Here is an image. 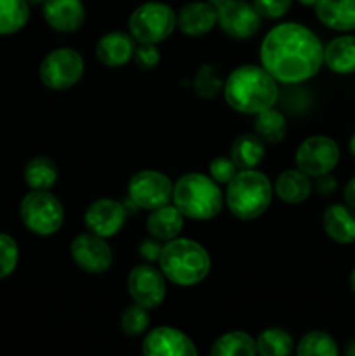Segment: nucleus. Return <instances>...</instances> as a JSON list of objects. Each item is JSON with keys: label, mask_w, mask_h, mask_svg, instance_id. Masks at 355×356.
<instances>
[{"label": "nucleus", "mask_w": 355, "mask_h": 356, "mask_svg": "<svg viewBox=\"0 0 355 356\" xmlns=\"http://www.w3.org/2000/svg\"><path fill=\"white\" fill-rule=\"evenodd\" d=\"M70 256L82 271L90 275H101L113 264V250L106 238L94 233H80L70 243Z\"/></svg>", "instance_id": "obj_12"}, {"label": "nucleus", "mask_w": 355, "mask_h": 356, "mask_svg": "<svg viewBox=\"0 0 355 356\" xmlns=\"http://www.w3.org/2000/svg\"><path fill=\"white\" fill-rule=\"evenodd\" d=\"M26 2L30 3V6H44L45 0H26Z\"/></svg>", "instance_id": "obj_45"}, {"label": "nucleus", "mask_w": 355, "mask_h": 356, "mask_svg": "<svg viewBox=\"0 0 355 356\" xmlns=\"http://www.w3.org/2000/svg\"><path fill=\"white\" fill-rule=\"evenodd\" d=\"M136 40L125 31H110L104 33L96 44V58L106 68H120L134 56Z\"/></svg>", "instance_id": "obj_18"}, {"label": "nucleus", "mask_w": 355, "mask_h": 356, "mask_svg": "<svg viewBox=\"0 0 355 356\" xmlns=\"http://www.w3.org/2000/svg\"><path fill=\"white\" fill-rule=\"evenodd\" d=\"M322 226L326 235L341 245L355 242V211L345 204H333L324 211Z\"/></svg>", "instance_id": "obj_19"}, {"label": "nucleus", "mask_w": 355, "mask_h": 356, "mask_svg": "<svg viewBox=\"0 0 355 356\" xmlns=\"http://www.w3.org/2000/svg\"><path fill=\"white\" fill-rule=\"evenodd\" d=\"M42 14L49 26L59 33H73L86 21V6L82 0H45Z\"/></svg>", "instance_id": "obj_16"}, {"label": "nucleus", "mask_w": 355, "mask_h": 356, "mask_svg": "<svg viewBox=\"0 0 355 356\" xmlns=\"http://www.w3.org/2000/svg\"><path fill=\"white\" fill-rule=\"evenodd\" d=\"M253 6L265 19H278L289 13L292 0H253Z\"/></svg>", "instance_id": "obj_35"}, {"label": "nucleus", "mask_w": 355, "mask_h": 356, "mask_svg": "<svg viewBox=\"0 0 355 356\" xmlns=\"http://www.w3.org/2000/svg\"><path fill=\"white\" fill-rule=\"evenodd\" d=\"M345 355H347V356H355V339L348 341L347 350H345Z\"/></svg>", "instance_id": "obj_40"}, {"label": "nucleus", "mask_w": 355, "mask_h": 356, "mask_svg": "<svg viewBox=\"0 0 355 356\" xmlns=\"http://www.w3.org/2000/svg\"><path fill=\"white\" fill-rule=\"evenodd\" d=\"M265 143L256 134H242L230 146V159L239 170L258 169L265 159Z\"/></svg>", "instance_id": "obj_24"}, {"label": "nucleus", "mask_w": 355, "mask_h": 356, "mask_svg": "<svg viewBox=\"0 0 355 356\" xmlns=\"http://www.w3.org/2000/svg\"><path fill=\"white\" fill-rule=\"evenodd\" d=\"M207 2H209V3H211V6H212V7H214V9H218V7H219V6H221V3H225V2H226V0H207Z\"/></svg>", "instance_id": "obj_44"}, {"label": "nucleus", "mask_w": 355, "mask_h": 356, "mask_svg": "<svg viewBox=\"0 0 355 356\" xmlns=\"http://www.w3.org/2000/svg\"><path fill=\"white\" fill-rule=\"evenodd\" d=\"M209 356H258L256 339L242 330H230L212 343Z\"/></svg>", "instance_id": "obj_26"}, {"label": "nucleus", "mask_w": 355, "mask_h": 356, "mask_svg": "<svg viewBox=\"0 0 355 356\" xmlns=\"http://www.w3.org/2000/svg\"><path fill=\"white\" fill-rule=\"evenodd\" d=\"M162 249H164V242H160V240L153 238V236H150V238H145L141 243H139V256L143 257V259L146 261V263H159V257L160 254H162Z\"/></svg>", "instance_id": "obj_37"}, {"label": "nucleus", "mask_w": 355, "mask_h": 356, "mask_svg": "<svg viewBox=\"0 0 355 356\" xmlns=\"http://www.w3.org/2000/svg\"><path fill=\"white\" fill-rule=\"evenodd\" d=\"M216 14L223 33L235 40H247L254 37L260 31L263 19L254 9L253 2L246 0H226L216 9Z\"/></svg>", "instance_id": "obj_13"}, {"label": "nucleus", "mask_w": 355, "mask_h": 356, "mask_svg": "<svg viewBox=\"0 0 355 356\" xmlns=\"http://www.w3.org/2000/svg\"><path fill=\"white\" fill-rule=\"evenodd\" d=\"M30 19L26 0H0V35H14L23 30Z\"/></svg>", "instance_id": "obj_29"}, {"label": "nucleus", "mask_w": 355, "mask_h": 356, "mask_svg": "<svg viewBox=\"0 0 355 356\" xmlns=\"http://www.w3.org/2000/svg\"><path fill=\"white\" fill-rule=\"evenodd\" d=\"M132 61L136 63L139 70H153L159 66L160 63V51L155 44H138L134 49V56Z\"/></svg>", "instance_id": "obj_36"}, {"label": "nucleus", "mask_w": 355, "mask_h": 356, "mask_svg": "<svg viewBox=\"0 0 355 356\" xmlns=\"http://www.w3.org/2000/svg\"><path fill=\"white\" fill-rule=\"evenodd\" d=\"M296 2H299L305 7H315V3L319 2V0H296Z\"/></svg>", "instance_id": "obj_43"}, {"label": "nucleus", "mask_w": 355, "mask_h": 356, "mask_svg": "<svg viewBox=\"0 0 355 356\" xmlns=\"http://www.w3.org/2000/svg\"><path fill=\"white\" fill-rule=\"evenodd\" d=\"M150 309L132 302L131 306L122 312L120 315V329L125 336L138 337L146 334L150 327Z\"/></svg>", "instance_id": "obj_32"}, {"label": "nucleus", "mask_w": 355, "mask_h": 356, "mask_svg": "<svg viewBox=\"0 0 355 356\" xmlns=\"http://www.w3.org/2000/svg\"><path fill=\"white\" fill-rule=\"evenodd\" d=\"M324 65L338 75H354L355 35H340L324 45Z\"/></svg>", "instance_id": "obj_22"}, {"label": "nucleus", "mask_w": 355, "mask_h": 356, "mask_svg": "<svg viewBox=\"0 0 355 356\" xmlns=\"http://www.w3.org/2000/svg\"><path fill=\"white\" fill-rule=\"evenodd\" d=\"M125 219H127V205L115 198H97L86 209L84 214L87 232L106 240L120 233Z\"/></svg>", "instance_id": "obj_14"}, {"label": "nucleus", "mask_w": 355, "mask_h": 356, "mask_svg": "<svg viewBox=\"0 0 355 356\" xmlns=\"http://www.w3.org/2000/svg\"><path fill=\"white\" fill-rule=\"evenodd\" d=\"M315 16L326 28L334 31H355V0H319Z\"/></svg>", "instance_id": "obj_20"}, {"label": "nucleus", "mask_w": 355, "mask_h": 356, "mask_svg": "<svg viewBox=\"0 0 355 356\" xmlns=\"http://www.w3.org/2000/svg\"><path fill=\"white\" fill-rule=\"evenodd\" d=\"M296 356H340V350L331 334L324 330H310L299 339Z\"/></svg>", "instance_id": "obj_30"}, {"label": "nucleus", "mask_w": 355, "mask_h": 356, "mask_svg": "<svg viewBox=\"0 0 355 356\" xmlns=\"http://www.w3.org/2000/svg\"><path fill=\"white\" fill-rule=\"evenodd\" d=\"M19 263V247L7 233H0V280H6L16 271Z\"/></svg>", "instance_id": "obj_33"}, {"label": "nucleus", "mask_w": 355, "mask_h": 356, "mask_svg": "<svg viewBox=\"0 0 355 356\" xmlns=\"http://www.w3.org/2000/svg\"><path fill=\"white\" fill-rule=\"evenodd\" d=\"M159 268L166 280L180 287H194L204 282L211 271V256L204 245L191 238H178L164 243Z\"/></svg>", "instance_id": "obj_3"}, {"label": "nucleus", "mask_w": 355, "mask_h": 356, "mask_svg": "<svg viewBox=\"0 0 355 356\" xmlns=\"http://www.w3.org/2000/svg\"><path fill=\"white\" fill-rule=\"evenodd\" d=\"M176 13L169 3L145 2L129 16V33L136 44H162L176 30Z\"/></svg>", "instance_id": "obj_6"}, {"label": "nucleus", "mask_w": 355, "mask_h": 356, "mask_svg": "<svg viewBox=\"0 0 355 356\" xmlns=\"http://www.w3.org/2000/svg\"><path fill=\"white\" fill-rule=\"evenodd\" d=\"M173 181L160 170H139L129 179V202L141 211H155L173 202Z\"/></svg>", "instance_id": "obj_9"}, {"label": "nucleus", "mask_w": 355, "mask_h": 356, "mask_svg": "<svg viewBox=\"0 0 355 356\" xmlns=\"http://www.w3.org/2000/svg\"><path fill=\"white\" fill-rule=\"evenodd\" d=\"M274 198V184L258 169L239 170L225 190V205L240 221H253L267 212Z\"/></svg>", "instance_id": "obj_5"}, {"label": "nucleus", "mask_w": 355, "mask_h": 356, "mask_svg": "<svg viewBox=\"0 0 355 356\" xmlns=\"http://www.w3.org/2000/svg\"><path fill=\"white\" fill-rule=\"evenodd\" d=\"M312 177L306 176L299 169H287L278 174L274 184V193L285 204H301L312 195Z\"/></svg>", "instance_id": "obj_23"}, {"label": "nucleus", "mask_w": 355, "mask_h": 356, "mask_svg": "<svg viewBox=\"0 0 355 356\" xmlns=\"http://www.w3.org/2000/svg\"><path fill=\"white\" fill-rule=\"evenodd\" d=\"M348 284H350L352 292H354V294H355V268H354V270H352L350 278H348Z\"/></svg>", "instance_id": "obj_42"}, {"label": "nucleus", "mask_w": 355, "mask_h": 356, "mask_svg": "<svg viewBox=\"0 0 355 356\" xmlns=\"http://www.w3.org/2000/svg\"><path fill=\"white\" fill-rule=\"evenodd\" d=\"M336 186H338L336 179H334L331 174H326V176L317 177V183L313 184V188H315V190L319 191L320 195H331L334 190H336Z\"/></svg>", "instance_id": "obj_38"}, {"label": "nucleus", "mask_w": 355, "mask_h": 356, "mask_svg": "<svg viewBox=\"0 0 355 356\" xmlns=\"http://www.w3.org/2000/svg\"><path fill=\"white\" fill-rule=\"evenodd\" d=\"M143 356H198L194 341L174 327L150 330L141 344Z\"/></svg>", "instance_id": "obj_15"}, {"label": "nucleus", "mask_w": 355, "mask_h": 356, "mask_svg": "<svg viewBox=\"0 0 355 356\" xmlns=\"http://www.w3.org/2000/svg\"><path fill=\"white\" fill-rule=\"evenodd\" d=\"M58 167L56 162L49 156H35L24 165V183L30 190L49 191L56 183H58Z\"/></svg>", "instance_id": "obj_25"}, {"label": "nucleus", "mask_w": 355, "mask_h": 356, "mask_svg": "<svg viewBox=\"0 0 355 356\" xmlns=\"http://www.w3.org/2000/svg\"><path fill=\"white\" fill-rule=\"evenodd\" d=\"M19 218L24 228L37 236H51L63 228L65 209L51 191L31 190L19 205Z\"/></svg>", "instance_id": "obj_7"}, {"label": "nucleus", "mask_w": 355, "mask_h": 356, "mask_svg": "<svg viewBox=\"0 0 355 356\" xmlns=\"http://www.w3.org/2000/svg\"><path fill=\"white\" fill-rule=\"evenodd\" d=\"M260 61L277 83L296 86L320 72L324 45L305 24L281 23L265 35L260 45Z\"/></svg>", "instance_id": "obj_1"}, {"label": "nucleus", "mask_w": 355, "mask_h": 356, "mask_svg": "<svg viewBox=\"0 0 355 356\" xmlns=\"http://www.w3.org/2000/svg\"><path fill=\"white\" fill-rule=\"evenodd\" d=\"M218 24L216 9L207 0L184 3L176 14V26L187 37H204Z\"/></svg>", "instance_id": "obj_17"}, {"label": "nucleus", "mask_w": 355, "mask_h": 356, "mask_svg": "<svg viewBox=\"0 0 355 356\" xmlns=\"http://www.w3.org/2000/svg\"><path fill=\"white\" fill-rule=\"evenodd\" d=\"M223 97L233 111L256 117L275 106L278 83L261 65H242L225 79Z\"/></svg>", "instance_id": "obj_2"}, {"label": "nucleus", "mask_w": 355, "mask_h": 356, "mask_svg": "<svg viewBox=\"0 0 355 356\" xmlns=\"http://www.w3.org/2000/svg\"><path fill=\"white\" fill-rule=\"evenodd\" d=\"M183 226L184 216L171 204L155 209V211H150L148 219H146L148 235L164 243L178 238L180 233L183 232Z\"/></svg>", "instance_id": "obj_21"}, {"label": "nucleus", "mask_w": 355, "mask_h": 356, "mask_svg": "<svg viewBox=\"0 0 355 356\" xmlns=\"http://www.w3.org/2000/svg\"><path fill=\"white\" fill-rule=\"evenodd\" d=\"M256 351L258 356H291L294 351V341L287 330L270 327L256 337Z\"/></svg>", "instance_id": "obj_28"}, {"label": "nucleus", "mask_w": 355, "mask_h": 356, "mask_svg": "<svg viewBox=\"0 0 355 356\" xmlns=\"http://www.w3.org/2000/svg\"><path fill=\"white\" fill-rule=\"evenodd\" d=\"M173 205L194 221H209L221 212L225 193L211 176L202 172H187L174 183Z\"/></svg>", "instance_id": "obj_4"}, {"label": "nucleus", "mask_w": 355, "mask_h": 356, "mask_svg": "<svg viewBox=\"0 0 355 356\" xmlns=\"http://www.w3.org/2000/svg\"><path fill=\"white\" fill-rule=\"evenodd\" d=\"M343 197H345V204L355 211V176L352 177V179L347 183V186H345Z\"/></svg>", "instance_id": "obj_39"}, {"label": "nucleus", "mask_w": 355, "mask_h": 356, "mask_svg": "<svg viewBox=\"0 0 355 356\" xmlns=\"http://www.w3.org/2000/svg\"><path fill=\"white\" fill-rule=\"evenodd\" d=\"M340 156V146L334 139L327 136H310L296 149V169L310 177L326 176L336 169Z\"/></svg>", "instance_id": "obj_10"}, {"label": "nucleus", "mask_w": 355, "mask_h": 356, "mask_svg": "<svg viewBox=\"0 0 355 356\" xmlns=\"http://www.w3.org/2000/svg\"><path fill=\"white\" fill-rule=\"evenodd\" d=\"M239 172L237 165L230 156H216L209 163V176L221 186V184H228L232 177Z\"/></svg>", "instance_id": "obj_34"}, {"label": "nucleus", "mask_w": 355, "mask_h": 356, "mask_svg": "<svg viewBox=\"0 0 355 356\" xmlns=\"http://www.w3.org/2000/svg\"><path fill=\"white\" fill-rule=\"evenodd\" d=\"M127 291L132 302L146 309L159 308L167 296L166 277L150 263L138 264L129 271Z\"/></svg>", "instance_id": "obj_11"}, {"label": "nucleus", "mask_w": 355, "mask_h": 356, "mask_svg": "<svg viewBox=\"0 0 355 356\" xmlns=\"http://www.w3.org/2000/svg\"><path fill=\"white\" fill-rule=\"evenodd\" d=\"M86 70L82 54L72 47H58L49 52L40 63L38 75L51 90H66L80 82Z\"/></svg>", "instance_id": "obj_8"}, {"label": "nucleus", "mask_w": 355, "mask_h": 356, "mask_svg": "<svg viewBox=\"0 0 355 356\" xmlns=\"http://www.w3.org/2000/svg\"><path fill=\"white\" fill-rule=\"evenodd\" d=\"M348 149H350V155L355 159V132L352 134L350 141H348Z\"/></svg>", "instance_id": "obj_41"}, {"label": "nucleus", "mask_w": 355, "mask_h": 356, "mask_svg": "<svg viewBox=\"0 0 355 356\" xmlns=\"http://www.w3.org/2000/svg\"><path fill=\"white\" fill-rule=\"evenodd\" d=\"M223 83L225 80L214 65H202L194 79V90L200 99H214L219 92H223Z\"/></svg>", "instance_id": "obj_31"}, {"label": "nucleus", "mask_w": 355, "mask_h": 356, "mask_svg": "<svg viewBox=\"0 0 355 356\" xmlns=\"http://www.w3.org/2000/svg\"><path fill=\"white\" fill-rule=\"evenodd\" d=\"M285 132H287V120L275 108H268L254 118V134L265 145H278L284 141Z\"/></svg>", "instance_id": "obj_27"}]
</instances>
